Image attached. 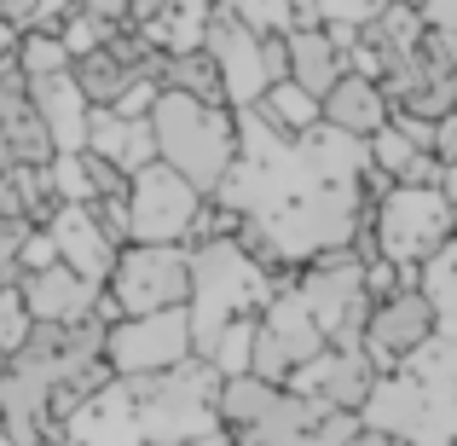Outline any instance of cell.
<instances>
[{
  "label": "cell",
  "instance_id": "12",
  "mask_svg": "<svg viewBox=\"0 0 457 446\" xmlns=\"http://www.w3.org/2000/svg\"><path fill=\"white\" fill-rule=\"evenodd\" d=\"M203 53L220 64V88H226V111L232 116L255 111V105L267 99L272 81H267V58H261V35H249L244 23H232L226 12H214Z\"/></svg>",
  "mask_w": 457,
  "mask_h": 446
},
{
  "label": "cell",
  "instance_id": "16",
  "mask_svg": "<svg viewBox=\"0 0 457 446\" xmlns=\"http://www.w3.org/2000/svg\"><path fill=\"white\" fill-rule=\"evenodd\" d=\"M53 134H46L41 111L29 99V81L6 76L0 81V174L6 168H46L53 163Z\"/></svg>",
  "mask_w": 457,
  "mask_h": 446
},
{
  "label": "cell",
  "instance_id": "13",
  "mask_svg": "<svg viewBox=\"0 0 457 446\" xmlns=\"http://www.w3.org/2000/svg\"><path fill=\"white\" fill-rule=\"evenodd\" d=\"M377 377L382 371L370 366V354L365 348H324L312 366H302L290 377V389L302 394V400H319V406H330V412H365V400H370V389H377Z\"/></svg>",
  "mask_w": 457,
  "mask_h": 446
},
{
  "label": "cell",
  "instance_id": "15",
  "mask_svg": "<svg viewBox=\"0 0 457 446\" xmlns=\"http://www.w3.org/2000/svg\"><path fill=\"white\" fill-rule=\"evenodd\" d=\"M46 238H53L58 261H64L70 273H81L87 284H99V290L111 284L116 256L128 249V244H116V238L99 226V215H93V209H81V203H64V209L53 215V226H46Z\"/></svg>",
  "mask_w": 457,
  "mask_h": 446
},
{
  "label": "cell",
  "instance_id": "47",
  "mask_svg": "<svg viewBox=\"0 0 457 446\" xmlns=\"http://www.w3.org/2000/svg\"><path fill=\"white\" fill-rule=\"evenodd\" d=\"M46 446H70V441H46Z\"/></svg>",
  "mask_w": 457,
  "mask_h": 446
},
{
  "label": "cell",
  "instance_id": "46",
  "mask_svg": "<svg viewBox=\"0 0 457 446\" xmlns=\"http://www.w3.org/2000/svg\"><path fill=\"white\" fill-rule=\"evenodd\" d=\"M0 446H18V441H12V435H6V429H0Z\"/></svg>",
  "mask_w": 457,
  "mask_h": 446
},
{
  "label": "cell",
  "instance_id": "18",
  "mask_svg": "<svg viewBox=\"0 0 457 446\" xmlns=\"http://www.w3.org/2000/svg\"><path fill=\"white\" fill-rule=\"evenodd\" d=\"M70 446H145V429H139V406H134V389L122 377L111 389H99L64 429Z\"/></svg>",
  "mask_w": 457,
  "mask_h": 446
},
{
  "label": "cell",
  "instance_id": "3",
  "mask_svg": "<svg viewBox=\"0 0 457 446\" xmlns=\"http://www.w3.org/2000/svg\"><path fill=\"white\" fill-rule=\"evenodd\" d=\"M156 163H168L191 191L220 198V186L237 168V116L226 105L191 99V93H162L151 111Z\"/></svg>",
  "mask_w": 457,
  "mask_h": 446
},
{
  "label": "cell",
  "instance_id": "4",
  "mask_svg": "<svg viewBox=\"0 0 457 446\" xmlns=\"http://www.w3.org/2000/svg\"><path fill=\"white\" fill-rule=\"evenodd\" d=\"M139 406V429H145V446H191L203 435L220 429V389L226 377L209 366V359L191 354L186 366L162 371V377H139L128 383Z\"/></svg>",
  "mask_w": 457,
  "mask_h": 446
},
{
  "label": "cell",
  "instance_id": "8",
  "mask_svg": "<svg viewBox=\"0 0 457 446\" xmlns=\"http://www.w3.org/2000/svg\"><path fill=\"white\" fill-rule=\"evenodd\" d=\"M370 221H377L382 261H394V267H428V261L457 238L452 203H446L440 186H394L388 198L377 203Z\"/></svg>",
  "mask_w": 457,
  "mask_h": 446
},
{
  "label": "cell",
  "instance_id": "17",
  "mask_svg": "<svg viewBox=\"0 0 457 446\" xmlns=\"http://www.w3.org/2000/svg\"><path fill=\"white\" fill-rule=\"evenodd\" d=\"M18 290H23V301H29V319L35 324H81V319H99V296H104L99 284H87L81 273H70L64 261L29 273Z\"/></svg>",
  "mask_w": 457,
  "mask_h": 446
},
{
  "label": "cell",
  "instance_id": "35",
  "mask_svg": "<svg viewBox=\"0 0 457 446\" xmlns=\"http://www.w3.org/2000/svg\"><path fill=\"white\" fill-rule=\"evenodd\" d=\"M400 6H411L417 18L428 23V29H440V35H457V0H400Z\"/></svg>",
  "mask_w": 457,
  "mask_h": 446
},
{
  "label": "cell",
  "instance_id": "20",
  "mask_svg": "<svg viewBox=\"0 0 457 446\" xmlns=\"http://www.w3.org/2000/svg\"><path fill=\"white\" fill-rule=\"evenodd\" d=\"M29 99L41 111L46 134H53L58 156H81L87 151V128H93V105L76 88V76H53V81H29Z\"/></svg>",
  "mask_w": 457,
  "mask_h": 446
},
{
  "label": "cell",
  "instance_id": "43",
  "mask_svg": "<svg viewBox=\"0 0 457 446\" xmlns=\"http://www.w3.org/2000/svg\"><path fill=\"white\" fill-rule=\"evenodd\" d=\"M353 446H405V441H388V435H370V429H359Z\"/></svg>",
  "mask_w": 457,
  "mask_h": 446
},
{
  "label": "cell",
  "instance_id": "33",
  "mask_svg": "<svg viewBox=\"0 0 457 446\" xmlns=\"http://www.w3.org/2000/svg\"><path fill=\"white\" fill-rule=\"evenodd\" d=\"M35 336V319H29V301H23L18 284H0V348L18 354L23 342Z\"/></svg>",
  "mask_w": 457,
  "mask_h": 446
},
{
  "label": "cell",
  "instance_id": "11",
  "mask_svg": "<svg viewBox=\"0 0 457 446\" xmlns=\"http://www.w3.org/2000/svg\"><path fill=\"white\" fill-rule=\"evenodd\" d=\"M435 336H440V324H435L428 296L423 290H400V296H388L377 313H370V324H365V354H370V366L388 377V371H405V366H411V359L423 354Z\"/></svg>",
  "mask_w": 457,
  "mask_h": 446
},
{
  "label": "cell",
  "instance_id": "32",
  "mask_svg": "<svg viewBox=\"0 0 457 446\" xmlns=\"http://www.w3.org/2000/svg\"><path fill=\"white\" fill-rule=\"evenodd\" d=\"M116 35H122V23H111V18H99V12H87L81 6L76 18L58 29V41L70 46V58H87V53H99V46H111Z\"/></svg>",
  "mask_w": 457,
  "mask_h": 446
},
{
  "label": "cell",
  "instance_id": "44",
  "mask_svg": "<svg viewBox=\"0 0 457 446\" xmlns=\"http://www.w3.org/2000/svg\"><path fill=\"white\" fill-rule=\"evenodd\" d=\"M191 446H232V435H226V429H214V435H203V441H191Z\"/></svg>",
  "mask_w": 457,
  "mask_h": 446
},
{
  "label": "cell",
  "instance_id": "7",
  "mask_svg": "<svg viewBox=\"0 0 457 446\" xmlns=\"http://www.w3.org/2000/svg\"><path fill=\"white\" fill-rule=\"evenodd\" d=\"M295 296L307 301V313L319 319L330 348H365V324L377 313V301L365 290V261L353 249H330V256L307 261L295 273Z\"/></svg>",
  "mask_w": 457,
  "mask_h": 446
},
{
  "label": "cell",
  "instance_id": "25",
  "mask_svg": "<svg viewBox=\"0 0 457 446\" xmlns=\"http://www.w3.org/2000/svg\"><path fill=\"white\" fill-rule=\"evenodd\" d=\"M370 163H377L382 174L394 180V186H440V180H446V168H440L428 151H417L394 122L382 128L377 139H370Z\"/></svg>",
  "mask_w": 457,
  "mask_h": 446
},
{
  "label": "cell",
  "instance_id": "28",
  "mask_svg": "<svg viewBox=\"0 0 457 446\" xmlns=\"http://www.w3.org/2000/svg\"><path fill=\"white\" fill-rule=\"evenodd\" d=\"M423 296H428V307H435L440 336H457V238L423 267Z\"/></svg>",
  "mask_w": 457,
  "mask_h": 446
},
{
  "label": "cell",
  "instance_id": "24",
  "mask_svg": "<svg viewBox=\"0 0 457 446\" xmlns=\"http://www.w3.org/2000/svg\"><path fill=\"white\" fill-rule=\"evenodd\" d=\"M342 76H347V53L324 29H295L290 35V81L302 93H312V99L324 105Z\"/></svg>",
  "mask_w": 457,
  "mask_h": 446
},
{
  "label": "cell",
  "instance_id": "5",
  "mask_svg": "<svg viewBox=\"0 0 457 446\" xmlns=\"http://www.w3.org/2000/svg\"><path fill=\"white\" fill-rule=\"evenodd\" d=\"M330 406L302 400L295 389H272L261 377H237L220 389V429L232 446H312Z\"/></svg>",
  "mask_w": 457,
  "mask_h": 446
},
{
  "label": "cell",
  "instance_id": "38",
  "mask_svg": "<svg viewBox=\"0 0 457 446\" xmlns=\"http://www.w3.org/2000/svg\"><path fill=\"white\" fill-rule=\"evenodd\" d=\"M168 6H174V0H128V23H122V29H134V35H145L151 29V23L156 18H162V12Z\"/></svg>",
  "mask_w": 457,
  "mask_h": 446
},
{
  "label": "cell",
  "instance_id": "26",
  "mask_svg": "<svg viewBox=\"0 0 457 446\" xmlns=\"http://www.w3.org/2000/svg\"><path fill=\"white\" fill-rule=\"evenodd\" d=\"M255 116L272 128V134L302 139V134H312V128L324 122V105L312 99V93H302L295 81H284V88H267V99L255 105Z\"/></svg>",
  "mask_w": 457,
  "mask_h": 446
},
{
  "label": "cell",
  "instance_id": "29",
  "mask_svg": "<svg viewBox=\"0 0 457 446\" xmlns=\"http://www.w3.org/2000/svg\"><path fill=\"white\" fill-rule=\"evenodd\" d=\"M70 70H76V58H70V46L58 35L29 29L18 41V76L23 81H53V76H70Z\"/></svg>",
  "mask_w": 457,
  "mask_h": 446
},
{
  "label": "cell",
  "instance_id": "31",
  "mask_svg": "<svg viewBox=\"0 0 457 446\" xmlns=\"http://www.w3.org/2000/svg\"><path fill=\"white\" fill-rule=\"evenodd\" d=\"M46 180H53V198L58 203H81V209H93V203H99L87 151H81V156H53V163H46Z\"/></svg>",
  "mask_w": 457,
  "mask_h": 446
},
{
  "label": "cell",
  "instance_id": "39",
  "mask_svg": "<svg viewBox=\"0 0 457 446\" xmlns=\"http://www.w3.org/2000/svg\"><path fill=\"white\" fill-rule=\"evenodd\" d=\"M35 12H41V0H0V23H12L18 35L35 29Z\"/></svg>",
  "mask_w": 457,
  "mask_h": 446
},
{
  "label": "cell",
  "instance_id": "23",
  "mask_svg": "<svg viewBox=\"0 0 457 446\" xmlns=\"http://www.w3.org/2000/svg\"><path fill=\"white\" fill-rule=\"evenodd\" d=\"M261 324H267V331L284 342V354H290V366H295V371H302V366H312V359H319L324 348H330V342H324V331H319V319L307 313V301L295 296V279H290L278 296L267 301Z\"/></svg>",
  "mask_w": 457,
  "mask_h": 446
},
{
  "label": "cell",
  "instance_id": "34",
  "mask_svg": "<svg viewBox=\"0 0 457 446\" xmlns=\"http://www.w3.org/2000/svg\"><path fill=\"white\" fill-rule=\"evenodd\" d=\"M35 226L0 221V284H23V249H29Z\"/></svg>",
  "mask_w": 457,
  "mask_h": 446
},
{
  "label": "cell",
  "instance_id": "36",
  "mask_svg": "<svg viewBox=\"0 0 457 446\" xmlns=\"http://www.w3.org/2000/svg\"><path fill=\"white\" fill-rule=\"evenodd\" d=\"M261 58H267V81L284 88L290 81V35H261Z\"/></svg>",
  "mask_w": 457,
  "mask_h": 446
},
{
  "label": "cell",
  "instance_id": "40",
  "mask_svg": "<svg viewBox=\"0 0 457 446\" xmlns=\"http://www.w3.org/2000/svg\"><path fill=\"white\" fill-rule=\"evenodd\" d=\"M18 41H23V35L12 29V23H0V81L18 76Z\"/></svg>",
  "mask_w": 457,
  "mask_h": 446
},
{
  "label": "cell",
  "instance_id": "42",
  "mask_svg": "<svg viewBox=\"0 0 457 446\" xmlns=\"http://www.w3.org/2000/svg\"><path fill=\"white\" fill-rule=\"evenodd\" d=\"M440 191H446V203H452V221H457V168H446V180H440Z\"/></svg>",
  "mask_w": 457,
  "mask_h": 446
},
{
  "label": "cell",
  "instance_id": "22",
  "mask_svg": "<svg viewBox=\"0 0 457 446\" xmlns=\"http://www.w3.org/2000/svg\"><path fill=\"white\" fill-rule=\"evenodd\" d=\"M87 151L104 156L111 168H122L128 180L145 174L156 163V139H151V116H122V111H93L87 128Z\"/></svg>",
  "mask_w": 457,
  "mask_h": 446
},
{
  "label": "cell",
  "instance_id": "1",
  "mask_svg": "<svg viewBox=\"0 0 457 446\" xmlns=\"http://www.w3.org/2000/svg\"><path fill=\"white\" fill-rule=\"evenodd\" d=\"M104 319L81 324H35V336L6 359L0 377V429L18 446H46L64 441L70 417L111 389V359H104Z\"/></svg>",
  "mask_w": 457,
  "mask_h": 446
},
{
  "label": "cell",
  "instance_id": "30",
  "mask_svg": "<svg viewBox=\"0 0 457 446\" xmlns=\"http://www.w3.org/2000/svg\"><path fill=\"white\" fill-rule=\"evenodd\" d=\"M220 12L232 23H244L249 35H290L295 29L290 0H220Z\"/></svg>",
  "mask_w": 457,
  "mask_h": 446
},
{
  "label": "cell",
  "instance_id": "14",
  "mask_svg": "<svg viewBox=\"0 0 457 446\" xmlns=\"http://www.w3.org/2000/svg\"><path fill=\"white\" fill-rule=\"evenodd\" d=\"M405 371L423 383V435H417V446H457V336H435Z\"/></svg>",
  "mask_w": 457,
  "mask_h": 446
},
{
  "label": "cell",
  "instance_id": "45",
  "mask_svg": "<svg viewBox=\"0 0 457 446\" xmlns=\"http://www.w3.org/2000/svg\"><path fill=\"white\" fill-rule=\"evenodd\" d=\"M6 359H12V354H6V348H0V377H6Z\"/></svg>",
  "mask_w": 457,
  "mask_h": 446
},
{
  "label": "cell",
  "instance_id": "6",
  "mask_svg": "<svg viewBox=\"0 0 457 446\" xmlns=\"http://www.w3.org/2000/svg\"><path fill=\"white\" fill-rule=\"evenodd\" d=\"M191 307V249L179 244H128L99 296V319H145V313Z\"/></svg>",
  "mask_w": 457,
  "mask_h": 446
},
{
  "label": "cell",
  "instance_id": "9",
  "mask_svg": "<svg viewBox=\"0 0 457 446\" xmlns=\"http://www.w3.org/2000/svg\"><path fill=\"white\" fill-rule=\"evenodd\" d=\"M191 354H197V342H191V307L145 313V319H116L111 336H104L111 377H122V383L162 377V371L186 366Z\"/></svg>",
  "mask_w": 457,
  "mask_h": 446
},
{
  "label": "cell",
  "instance_id": "21",
  "mask_svg": "<svg viewBox=\"0 0 457 446\" xmlns=\"http://www.w3.org/2000/svg\"><path fill=\"white\" fill-rule=\"evenodd\" d=\"M388 116H394L388 93H382L377 81L353 76V70H347V76L330 88V99H324V128H336V134L359 139V146H370V139L388 128Z\"/></svg>",
  "mask_w": 457,
  "mask_h": 446
},
{
  "label": "cell",
  "instance_id": "41",
  "mask_svg": "<svg viewBox=\"0 0 457 446\" xmlns=\"http://www.w3.org/2000/svg\"><path fill=\"white\" fill-rule=\"evenodd\" d=\"M87 12H99V18H111V23H128V0H81Z\"/></svg>",
  "mask_w": 457,
  "mask_h": 446
},
{
  "label": "cell",
  "instance_id": "10",
  "mask_svg": "<svg viewBox=\"0 0 457 446\" xmlns=\"http://www.w3.org/2000/svg\"><path fill=\"white\" fill-rule=\"evenodd\" d=\"M203 191H191L168 163H151L128 186V244H179L186 249L191 226L203 215Z\"/></svg>",
  "mask_w": 457,
  "mask_h": 446
},
{
  "label": "cell",
  "instance_id": "27",
  "mask_svg": "<svg viewBox=\"0 0 457 446\" xmlns=\"http://www.w3.org/2000/svg\"><path fill=\"white\" fill-rule=\"evenodd\" d=\"M162 93H191V99H209V105H226V88H220V64L209 53H179L162 64Z\"/></svg>",
  "mask_w": 457,
  "mask_h": 446
},
{
  "label": "cell",
  "instance_id": "37",
  "mask_svg": "<svg viewBox=\"0 0 457 446\" xmlns=\"http://www.w3.org/2000/svg\"><path fill=\"white\" fill-rule=\"evenodd\" d=\"M435 163L440 168H457V111L435 122Z\"/></svg>",
  "mask_w": 457,
  "mask_h": 446
},
{
  "label": "cell",
  "instance_id": "2",
  "mask_svg": "<svg viewBox=\"0 0 457 446\" xmlns=\"http://www.w3.org/2000/svg\"><path fill=\"white\" fill-rule=\"evenodd\" d=\"M295 273H267L255 256H249L237 238H220V244L191 249V342H197V359L214 348V336L226 324L261 319L267 301L290 284Z\"/></svg>",
  "mask_w": 457,
  "mask_h": 446
},
{
  "label": "cell",
  "instance_id": "19",
  "mask_svg": "<svg viewBox=\"0 0 457 446\" xmlns=\"http://www.w3.org/2000/svg\"><path fill=\"white\" fill-rule=\"evenodd\" d=\"M359 424H365L370 435L417 446V435H423V383H417L411 371H388V377H377V389H370Z\"/></svg>",
  "mask_w": 457,
  "mask_h": 446
}]
</instances>
